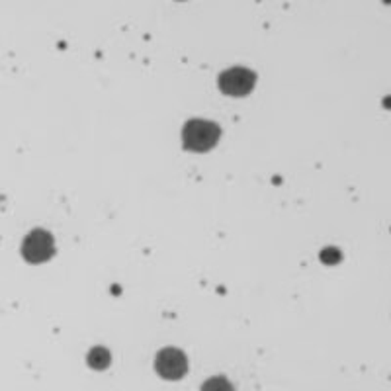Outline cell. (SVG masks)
Here are the masks:
<instances>
[{
    "label": "cell",
    "mask_w": 391,
    "mask_h": 391,
    "mask_svg": "<svg viewBox=\"0 0 391 391\" xmlns=\"http://www.w3.org/2000/svg\"><path fill=\"white\" fill-rule=\"evenodd\" d=\"M155 370L165 380H180L188 371V358L182 351L168 346L156 354Z\"/></svg>",
    "instance_id": "cell-4"
},
{
    "label": "cell",
    "mask_w": 391,
    "mask_h": 391,
    "mask_svg": "<svg viewBox=\"0 0 391 391\" xmlns=\"http://www.w3.org/2000/svg\"><path fill=\"white\" fill-rule=\"evenodd\" d=\"M55 254V241L53 235L45 229H34L26 235L22 243V256L31 264H39L49 260Z\"/></svg>",
    "instance_id": "cell-2"
},
{
    "label": "cell",
    "mask_w": 391,
    "mask_h": 391,
    "mask_svg": "<svg viewBox=\"0 0 391 391\" xmlns=\"http://www.w3.org/2000/svg\"><path fill=\"white\" fill-rule=\"evenodd\" d=\"M221 129L214 121L207 119H190L182 127V143L184 149L194 151V153H205L214 149L215 143L219 141Z\"/></svg>",
    "instance_id": "cell-1"
},
{
    "label": "cell",
    "mask_w": 391,
    "mask_h": 391,
    "mask_svg": "<svg viewBox=\"0 0 391 391\" xmlns=\"http://www.w3.org/2000/svg\"><path fill=\"white\" fill-rule=\"evenodd\" d=\"M256 82V75L251 68L231 67L219 75V90L227 96H246Z\"/></svg>",
    "instance_id": "cell-3"
},
{
    "label": "cell",
    "mask_w": 391,
    "mask_h": 391,
    "mask_svg": "<svg viewBox=\"0 0 391 391\" xmlns=\"http://www.w3.org/2000/svg\"><path fill=\"white\" fill-rule=\"evenodd\" d=\"M88 364L94 370H104V368H108V364H110V352L106 348H102V346L92 348L90 354H88Z\"/></svg>",
    "instance_id": "cell-5"
},
{
    "label": "cell",
    "mask_w": 391,
    "mask_h": 391,
    "mask_svg": "<svg viewBox=\"0 0 391 391\" xmlns=\"http://www.w3.org/2000/svg\"><path fill=\"white\" fill-rule=\"evenodd\" d=\"M202 391H235L225 376H214L202 385Z\"/></svg>",
    "instance_id": "cell-6"
}]
</instances>
